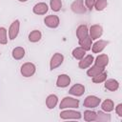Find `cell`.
<instances>
[{
	"mask_svg": "<svg viewBox=\"0 0 122 122\" xmlns=\"http://www.w3.org/2000/svg\"><path fill=\"white\" fill-rule=\"evenodd\" d=\"M101 103V99L95 95H88L84 102H83V105L84 107L86 108H89V109H92V108H96L99 106V104Z\"/></svg>",
	"mask_w": 122,
	"mask_h": 122,
	"instance_id": "obj_4",
	"label": "cell"
},
{
	"mask_svg": "<svg viewBox=\"0 0 122 122\" xmlns=\"http://www.w3.org/2000/svg\"><path fill=\"white\" fill-rule=\"evenodd\" d=\"M63 61H64V56H63V54H61V53H59V52L54 53V54L51 56V61H50V69H51V71H53L54 69L58 68V67L63 63Z\"/></svg>",
	"mask_w": 122,
	"mask_h": 122,
	"instance_id": "obj_8",
	"label": "cell"
},
{
	"mask_svg": "<svg viewBox=\"0 0 122 122\" xmlns=\"http://www.w3.org/2000/svg\"><path fill=\"white\" fill-rule=\"evenodd\" d=\"M92 38L90 37V35H87L86 37L82 38L81 40H78V43L80 45L81 48H83L86 51H90L91 48H92Z\"/></svg>",
	"mask_w": 122,
	"mask_h": 122,
	"instance_id": "obj_19",
	"label": "cell"
},
{
	"mask_svg": "<svg viewBox=\"0 0 122 122\" xmlns=\"http://www.w3.org/2000/svg\"><path fill=\"white\" fill-rule=\"evenodd\" d=\"M95 121L96 122H109V121H111V114L107 113L106 112L99 111L96 112Z\"/></svg>",
	"mask_w": 122,
	"mask_h": 122,
	"instance_id": "obj_22",
	"label": "cell"
},
{
	"mask_svg": "<svg viewBox=\"0 0 122 122\" xmlns=\"http://www.w3.org/2000/svg\"><path fill=\"white\" fill-rule=\"evenodd\" d=\"M41 38H42V33H41V31L38 30H33L30 31V34H29V40H30V42H31V43H36V42L40 41Z\"/></svg>",
	"mask_w": 122,
	"mask_h": 122,
	"instance_id": "obj_23",
	"label": "cell"
},
{
	"mask_svg": "<svg viewBox=\"0 0 122 122\" xmlns=\"http://www.w3.org/2000/svg\"><path fill=\"white\" fill-rule=\"evenodd\" d=\"M104 70H105V68H101V67H98L96 65H93V66L90 67V69L87 71V74H88V76L92 78L93 76H95V75L99 74L100 72L104 71Z\"/></svg>",
	"mask_w": 122,
	"mask_h": 122,
	"instance_id": "obj_24",
	"label": "cell"
},
{
	"mask_svg": "<svg viewBox=\"0 0 122 122\" xmlns=\"http://www.w3.org/2000/svg\"><path fill=\"white\" fill-rule=\"evenodd\" d=\"M0 54H1V53H0Z\"/></svg>",
	"mask_w": 122,
	"mask_h": 122,
	"instance_id": "obj_34",
	"label": "cell"
},
{
	"mask_svg": "<svg viewBox=\"0 0 122 122\" xmlns=\"http://www.w3.org/2000/svg\"><path fill=\"white\" fill-rule=\"evenodd\" d=\"M93 61H94V58H93V56L92 54L85 55L82 59H80L79 63H78V67L80 69H83V70L84 69H87V68H89V67L92 66V64L93 63Z\"/></svg>",
	"mask_w": 122,
	"mask_h": 122,
	"instance_id": "obj_11",
	"label": "cell"
},
{
	"mask_svg": "<svg viewBox=\"0 0 122 122\" xmlns=\"http://www.w3.org/2000/svg\"><path fill=\"white\" fill-rule=\"evenodd\" d=\"M87 35H89L88 27L86 25H80V26H78L77 29H76V36H77L78 40H81L82 38L86 37Z\"/></svg>",
	"mask_w": 122,
	"mask_h": 122,
	"instance_id": "obj_18",
	"label": "cell"
},
{
	"mask_svg": "<svg viewBox=\"0 0 122 122\" xmlns=\"http://www.w3.org/2000/svg\"><path fill=\"white\" fill-rule=\"evenodd\" d=\"M103 34V28L100 25H92L90 30H89V35L92 38V40H96L101 37Z\"/></svg>",
	"mask_w": 122,
	"mask_h": 122,
	"instance_id": "obj_6",
	"label": "cell"
},
{
	"mask_svg": "<svg viewBox=\"0 0 122 122\" xmlns=\"http://www.w3.org/2000/svg\"><path fill=\"white\" fill-rule=\"evenodd\" d=\"M11 55L15 60H21L25 56V49L22 47H16L12 50Z\"/></svg>",
	"mask_w": 122,
	"mask_h": 122,
	"instance_id": "obj_20",
	"label": "cell"
},
{
	"mask_svg": "<svg viewBox=\"0 0 122 122\" xmlns=\"http://www.w3.org/2000/svg\"><path fill=\"white\" fill-rule=\"evenodd\" d=\"M79 107V100L75 99L73 97L66 96L62 99V101L59 104V109L64 110V109H77Z\"/></svg>",
	"mask_w": 122,
	"mask_h": 122,
	"instance_id": "obj_1",
	"label": "cell"
},
{
	"mask_svg": "<svg viewBox=\"0 0 122 122\" xmlns=\"http://www.w3.org/2000/svg\"><path fill=\"white\" fill-rule=\"evenodd\" d=\"M8 43V36H7V30L4 27L0 28V44L6 45Z\"/></svg>",
	"mask_w": 122,
	"mask_h": 122,
	"instance_id": "obj_30",
	"label": "cell"
},
{
	"mask_svg": "<svg viewBox=\"0 0 122 122\" xmlns=\"http://www.w3.org/2000/svg\"><path fill=\"white\" fill-rule=\"evenodd\" d=\"M106 79H107V72L106 71H102L99 74H97V75L92 77V82L96 83V84H99V83L104 82Z\"/></svg>",
	"mask_w": 122,
	"mask_h": 122,
	"instance_id": "obj_28",
	"label": "cell"
},
{
	"mask_svg": "<svg viewBox=\"0 0 122 122\" xmlns=\"http://www.w3.org/2000/svg\"><path fill=\"white\" fill-rule=\"evenodd\" d=\"M71 83V77L68 74H60L56 80V86L58 88H66Z\"/></svg>",
	"mask_w": 122,
	"mask_h": 122,
	"instance_id": "obj_13",
	"label": "cell"
},
{
	"mask_svg": "<svg viewBox=\"0 0 122 122\" xmlns=\"http://www.w3.org/2000/svg\"><path fill=\"white\" fill-rule=\"evenodd\" d=\"M36 67L31 62H26L21 66L20 72L24 77H30L35 73Z\"/></svg>",
	"mask_w": 122,
	"mask_h": 122,
	"instance_id": "obj_2",
	"label": "cell"
},
{
	"mask_svg": "<svg viewBox=\"0 0 122 122\" xmlns=\"http://www.w3.org/2000/svg\"><path fill=\"white\" fill-rule=\"evenodd\" d=\"M104 82H105V84H104L105 88L110 92H115L119 88V82L115 79H112V78L106 79Z\"/></svg>",
	"mask_w": 122,
	"mask_h": 122,
	"instance_id": "obj_15",
	"label": "cell"
},
{
	"mask_svg": "<svg viewBox=\"0 0 122 122\" xmlns=\"http://www.w3.org/2000/svg\"><path fill=\"white\" fill-rule=\"evenodd\" d=\"M94 65L101 67V68H106L107 65L109 64V56L107 54H99L95 59H94Z\"/></svg>",
	"mask_w": 122,
	"mask_h": 122,
	"instance_id": "obj_16",
	"label": "cell"
},
{
	"mask_svg": "<svg viewBox=\"0 0 122 122\" xmlns=\"http://www.w3.org/2000/svg\"><path fill=\"white\" fill-rule=\"evenodd\" d=\"M96 118V112L94 111H90L87 110L84 112V120L87 122H92V121H95Z\"/></svg>",
	"mask_w": 122,
	"mask_h": 122,
	"instance_id": "obj_26",
	"label": "cell"
},
{
	"mask_svg": "<svg viewBox=\"0 0 122 122\" xmlns=\"http://www.w3.org/2000/svg\"><path fill=\"white\" fill-rule=\"evenodd\" d=\"M95 1L96 0H85V6H86L87 10H92L93 9V6H94Z\"/></svg>",
	"mask_w": 122,
	"mask_h": 122,
	"instance_id": "obj_31",
	"label": "cell"
},
{
	"mask_svg": "<svg viewBox=\"0 0 122 122\" xmlns=\"http://www.w3.org/2000/svg\"><path fill=\"white\" fill-rule=\"evenodd\" d=\"M71 54H72V56L75 59L80 60V59H82L86 55V51L83 48H81V47H77V48H75V49L72 50Z\"/></svg>",
	"mask_w": 122,
	"mask_h": 122,
	"instance_id": "obj_25",
	"label": "cell"
},
{
	"mask_svg": "<svg viewBox=\"0 0 122 122\" xmlns=\"http://www.w3.org/2000/svg\"><path fill=\"white\" fill-rule=\"evenodd\" d=\"M19 29H20V21L18 19H16L10 24V26L9 28V38H10V40H14L17 37V35L19 33Z\"/></svg>",
	"mask_w": 122,
	"mask_h": 122,
	"instance_id": "obj_7",
	"label": "cell"
},
{
	"mask_svg": "<svg viewBox=\"0 0 122 122\" xmlns=\"http://www.w3.org/2000/svg\"><path fill=\"white\" fill-rule=\"evenodd\" d=\"M49 10V7L46 3L44 2H40V3H37L33 6L32 8V11L33 13L35 14H38V15H43V14H46V12Z\"/></svg>",
	"mask_w": 122,
	"mask_h": 122,
	"instance_id": "obj_10",
	"label": "cell"
},
{
	"mask_svg": "<svg viewBox=\"0 0 122 122\" xmlns=\"http://www.w3.org/2000/svg\"><path fill=\"white\" fill-rule=\"evenodd\" d=\"M44 23L47 27L51 28V29H55L59 26V23H60V20H59V17L57 15H48L45 17L44 19Z\"/></svg>",
	"mask_w": 122,
	"mask_h": 122,
	"instance_id": "obj_9",
	"label": "cell"
},
{
	"mask_svg": "<svg viewBox=\"0 0 122 122\" xmlns=\"http://www.w3.org/2000/svg\"><path fill=\"white\" fill-rule=\"evenodd\" d=\"M108 6V1L107 0H96L94 3L93 8L97 10V11H101L103 10H105V8Z\"/></svg>",
	"mask_w": 122,
	"mask_h": 122,
	"instance_id": "obj_27",
	"label": "cell"
},
{
	"mask_svg": "<svg viewBox=\"0 0 122 122\" xmlns=\"http://www.w3.org/2000/svg\"><path fill=\"white\" fill-rule=\"evenodd\" d=\"M50 6L53 11H59L62 8V1L61 0H51Z\"/></svg>",
	"mask_w": 122,
	"mask_h": 122,
	"instance_id": "obj_29",
	"label": "cell"
},
{
	"mask_svg": "<svg viewBox=\"0 0 122 122\" xmlns=\"http://www.w3.org/2000/svg\"><path fill=\"white\" fill-rule=\"evenodd\" d=\"M71 10L74 13H78V14H83L87 11V8L84 5L83 0H74L71 5Z\"/></svg>",
	"mask_w": 122,
	"mask_h": 122,
	"instance_id": "obj_5",
	"label": "cell"
},
{
	"mask_svg": "<svg viewBox=\"0 0 122 122\" xmlns=\"http://www.w3.org/2000/svg\"><path fill=\"white\" fill-rule=\"evenodd\" d=\"M84 92H85V87L79 83L74 84L69 90V93L71 95H74V96H81L84 94Z\"/></svg>",
	"mask_w": 122,
	"mask_h": 122,
	"instance_id": "obj_12",
	"label": "cell"
},
{
	"mask_svg": "<svg viewBox=\"0 0 122 122\" xmlns=\"http://www.w3.org/2000/svg\"><path fill=\"white\" fill-rule=\"evenodd\" d=\"M101 108H102V111L103 112H111L113 111L114 109V103L112 100L111 99H106L104 100L102 103H101Z\"/></svg>",
	"mask_w": 122,
	"mask_h": 122,
	"instance_id": "obj_21",
	"label": "cell"
},
{
	"mask_svg": "<svg viewBox=\"0 0 122 122\" xmlns=\"http://www.w3.org/2000/svg\"><path fill=\"white\" fill-rule=\"evenodd\" d=\"M18 1H19V2H27L28 0H18Z\"/></svg>",
	"mask_w": 122,
	"mask_h": 122,
	"instance_id": "obj_33",
	"label": "cell"
},
{
	"mask_svg": "<svg viewBox=\"0 0 122 122\" xmlns=\"http://www.w3.org/2000/svg\"><path fill=\"white\" fill-rule=\"evenodd\" d=\"M58 103V97L55 94H50L46 98V106L49 110H52L56 107Z\"/></svg>",
	"mask_w": 122,
	"mask_h": 122,
	"instance_id": "obj_17",
	"label": "cell"
},
{
	"mask_svg": "<svg viewBox=\"0 0 122 122\" xmlns=\"http://www.w3.org/2000/svg\"><path fill=\"white\" fill-rule=\"evenodd\" d=\"M109 44V42L108 41H106V40H98V41H96L93 45H92V52L93 53H99V52H101L105 48H106V46Z\"/></svg>",
	"mask_w": 122,
	"mask_h": 122,
	"instance_id": "obj_14",
	"label": "cell"
},
{
	"mask_svg": "<svg viewBox=\"0 0 122 122\" xmlns=\"http://www.w3.org/2000/svg\"><path fill=\"white\" fill-rule=\"evenodd\" d=\"M115 112L116 114L119 116V117H122V104H118L116 107H115Z\"/></svg>",
	"mask_w": 122,
	"mask_h": 122,
	"instance_id": "obj_32",
	"label": "cell"
},
{
	"mask_svg": "<svg viewBox=\"0 0 122 122\" xmlns=\"http://www.w3.org/2000/svg\"><path fill=\"white\" fill-rule=\"evenodd\" d=\"M82 117V114L80 112H76V111H73V110H70V109H67L64 111H62L60 112V118L61 119H64V120H68V119H80Z\"/></svg>",
	"mask_w": 122,
	"mask_h": 122,
	"instance_id": "obj_3",
	"label": "cell"
}]
</instances>
